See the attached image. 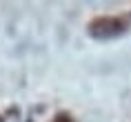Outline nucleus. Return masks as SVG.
Listing matches in <instances>:
<instances>
[{
    "instance_id": "f257e3e1",
    "label": "nucleus",
    "mask_w": 131,
    "mask_h": 122,
    "mask_svg": "<svg viewBox=\"0 0 131 122\" xmlns=\"http://www.w3.org/2000/svg\"><path fill=\"white\" fill-rule=\"evenodd\" d=\"M124 31V22L113 16H102L89 22V34L93 38H113Z\"/></svg>"
},
{
    "instance_id": "f03ea898",
    "label": "nucleus",
    "mask_w": 131,
    "mask_h": 122,
    "mask_svg": "<svg viewBox=\"0 0 131 122\" xmlns=\"http://www.w3.org/2000/svg\"><path fill=\"white\" fill-rule=\"evenodd\" d=\"M53 122H71V115L69 113H58L53 118Z\"/></svg>"
}]
</instances>
